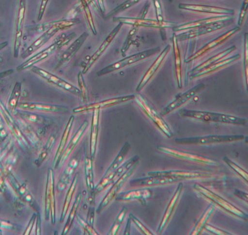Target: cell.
<instances>
[{
  "mask_svg": "<svg viewBox=\"0 0 248 235\" xmlns=\"http://www.w3.org/2000/svg\"><path fill=\"white\" fill-rule=\"evenodd\" d=\"M179 113L183 117L198 119L205 122H215L245 126L246 119L234 116L204 111L181 109Z\"/></svg>",
  "mask_w": 248,
  "mask_h": 235,
  "instance_id": "cell-1",
  "label": "cell"
},
{
  "mask_svg": "<svg viewBox=\"0 0 248 235\" xmlns=\"http://www.w3.org/2000/svg\"><path fill=\"white\" fill-rule=\"evenodd\" d=\"M79 19H70L55 21L54 25L46 30L42 35L31 44L21 54L22 59L30 56L52 37L59 30L68 29L76 24H79Z\"/></svg>",
  "mask_w": 248,
  "mask_h": 235,
  "instance_id": "cell-2",
  "label": "cell"
},
{
  "mask_svg": "<svg viewBox=\"0 0 248 235\" xmlns=\"http://www.w3.org/2000/svg\"><path fill=\"white\" fill-rule=\"evenodd\" d=\"M74 36L75 34L74 33L70 34L67 37L64 35L63 36L62 34L59 39L54 44L33 55L24 62L19 65L16 68V71L20 72L32 67L33 65L46 59L62 46L67 44Z\"/></svg>",
  "mask_w": 248,
  "mask_h": 235,
  "instance_id": "cell-3",
  "label": "cell"
},
{
  "mask_svg": "<svg viewBox=\"0 0 248 235\" xmlns=\"http://www.w3.org/2000/svg\"><path fill=\"white\" fill-rule=\"evenodd\" d=\"M160 50L159 47H157L138 53L131 55L114 62L97 73L98 76L110 73L119 70L125 66L135 63L157 53Z\"/></svg>",
  "mask_w": 248,
  "mask_h": 235,
  "instance_id": "cell-4",
  "label": "cell"
},
{
  "mask_svg": "<svg viewBox=\"0 0 248 235\" xmlns=\"http://www.w3.org/2000/svg\"><path fill=\"white\" fill-rule=\"evenodd\" d=\"M193 188L200 194L212 201L228 212L246 221L248 220V216L247 214L203 186L198 184H195Z\"/></svg>",
  "mask_w": 248,
  "mask_h": 235,
  "instance_id": "cell-5",
  "label": "cell"
},
{
  "mask_svg": "<svg viewBox=\"0 0 248 235\" xmlns=\"http://www.w3.org/2000/svg\"><path fill=\"white\" fill-rule=\"evenodd\" d=\"M245 139L243 135H209L202 137H188L176 139L175 143L179 145H208L229 143Z\"/></svg>",
  "mask_w": 248,
  "mask_h": 235,
  "instance_id": "cell-6",
  "label": "cell"
},
{
  "mask_svg": "<svg viewBox=\"0 0 248 235\" xmlns=\"http://www.w3.org/2000/svg\"><path fill=\"white\" fill-rule=\"evenodd\" d=\"M137 103L152 122L169 138L173 136V133L162 117L147 102L141 95H135Z\"/></svg>",
  "mask_w": 248,
  "mask_h": 235,
  "instance_id": "cell-7",
  "label": "cell"
},
{
  "mask_svg": "<svg viewBox=\"0 0 248 235\" xmlns=\"http://www.w3.org/2000/svg\"><path fill=\"white\" fill-rule=\"evenodd\" d=\"M233 23V20H222L188 29V31L176 35L178 42L192 39L200 36L227 27Z\"/></svg>",
  "mask_w": 248,
  "mask_h": 235,
  "instance_id": "cell-8",
  "label": "cell"
},
{
  "mask_svg": "<svg viewBox=\"0 0 248 235\" xmlns=\"http://www.w3.org/2000/svg\"><path fill=\"white\" fill-rule=\"evenodd\" d=\"M139 164V161L136 162L132 167L124 172L118 179L108 192L104 198L99 204L96 212L100 214L117 195L119 191L123 187L128 179L131 176Z\"/></svg>",
  "mask_w": 248,
  "mask_h": 235,
  "instance_id": "cell-9",
  "label": "cell"
},
{
  "mask_svg": "<svg viewBox=\"0 0 248 235\" xmlns=\"http://www.w3.org/2000/svg\"><path fill=\"white\" fill-rule=\"evenodd\" d=\"M113 22L133 25L136 27H143L156 29H169L176 26L174 22L168 21H159L157 20L145 19L144 18H132L114 17Z\"/></svg>",
  "mask_w": 248,
  "mask_h": 235,
  "instance_id": "cell-10",
  "label": "cell"
},
{
  "mask_svg": "<svg viewBox=\"0 0 248 235\" xmlns=\"http://www.w3.org/2000/svg\"><path fill=\"white\" fill-rule=\"evenodd\" d=\"M157 149L177 158L202 164L203 165L218 166L219 163L209 158L186 152L181 151L164 146H158Z\"/></svg>",
  "mask_w": 248,
  "mask_h": 235,
  "instance_id": "cell-11",
  "label": "cell"
},
{
  "mask_svg": "<svg viewBox=\"0 0 248 235\" xmlns=\"http://www.w3.org/2000/svg\"><path fill=\"white\" fill-rule=\"evenodd\" d=\"M31 71L47 82L75 95L81 97L80 92L77 88L60 77L36 66H32L31 68Z\"/></svg>",
  "mask_w": 248,
  "mask_h": 235,
  "instance_id": "cell-12",
  "label": "cell"
},
{
  "mask_svg": "<svg viewBox=\"0 0 248 235\" xmlns=\"http://www.w3.org/2000/svg\"><path fill=\"white\" fill-rule=\"evenodd\" d=\"M205 85L200 83L176 97V99L167 105L160 112V114L163 117L181 107L194 97L200 91L204 88Z\"/></svg>",
  "mask_w": 248,
  "mask_h": 235,
  "instance_id": "cell-13",
  "label": "cell"
},
{
  "mask_svg": "<svg viewBox=\"0 0 248 235\" xmlns=\"http://www.w3.org/2000/svg\"><path fill=\"white\" fill-rule=\"evenodd\" d=\"M139 160V156L135 155L128 160L122 166L119 167L116 170L111 173L108 176L106 177H102L94 189V195L104 190L110 183L115 182L124 172L130 169Z\"/></svg>",
  "mask_w": 248,
  "mask_h": 235,
  "instance_id": "cell-14",
  "label": "cell"
},
{
  "mask_svg": "<svg viewBox=\"0 0 248 235\" xmlns=\"http://www.w3.org/2000/svg\"><path fill=\"white\" fill-rule=\"evenodd\" d=\"M148 174L149 176H151L172 177L181 180L186 179L210 178L213 176L209 172L179 170L150 172Z\"/></svg>",
  "mask_w": 248,
  "mask_h": 235,
  "instance_id": "cell-15",
  "label": "cell"
},
{
  "mask_svg": "<svg viewBox=\"0 0 248 235\" xmlns=\"http://www.w3.org/2000/svg\"><path fill=\"white\" fill-rule=\"evenodd\" d=\"M135 98V95H130L108 99L102 101L101 102H98L76 107L73 110V112L74 113L78 114L88 112L89 111H93L96 109L100 110L102 108L113 106L132 100L134 99Z\"/></svg>",
  "mask_w": 248,
  "mask_h": 235,
  "instance_id": "cell-16",
  "label": "cell"
},
{
  "mask_svg": "<svg viewBox=\"0 0 248 235\" xmlns=\"http://www.w3.org/2000/svg\"><path fill=\"white\" fill-rule=\"evenodd\" d=\"M26 14V0H20L16 20V30L14 37V56H18L22 38L23 36V25Z\"/></svg>",
  "mask_w": 248,
  "mask_h": 235,
  "instance_id": "cell-17",
  "label": "cell"
},
{
  "mask_svg": "<svg viewBox=\"0 0 248 235\" xmlns=\"http://www.w3.org/2000/svg\"><path fill=\"white\" fill-rule=\"evenodd\" d=\"M240 29V27H235L229 30L226 33L223 34L221 36L216 38L215 39L210 42L209 43L203 46L202 48L200 49L196 52L187 58L186 60V62L188 63L194 60L199 58L210 50L224 43L234 34H235L236 32L239 31Z\"/></svg>",
  "mask_w": 248,
  "mask_h": 235,
  "instance_id": "cell-18",
  "label": "cell"
},
{
  "mask_svg": "<svg viewBox=\"0 0 248 235\" xmlns=\"http://www.w3.org/2000/svg\"><path fill=\"white\" fill-rule=\"evenodd\" d=\"M170 45H167L147 70L136 89L137 92L140 91L150 79L154 76L156 71L162 64L170 50Z\"/></svg>",
  "mask_w": 248,
  "mask_h": 235,
  "instance_id": "cell-19",
  "label": "cell"
},
{
  "mask_svg": "<svg viewBox=\"0 0 248 235\" xmlns=\"http://www.w3.org/2000/svg\"><path fill=\"white\" fill-rule=\"evenodd\" d=\"M178 8L195 12L223 15H233L234 13V11L232 9L200 4L180 3Z\"/></svg>",
  "mask_w": 248,
  "mask_h": 235,
  "instance_id": "cell-20",
  "label": "cell"
},
{
  "mask_svg": "<svg viewBox=\"0 0 248 235\" xmlns=\"http://www.w3.org/2000/svg\"><path fill=\"white\" fill-rule=\"evenodd\" d=\"M181 180L177 178L166 177L151 176L131 180L130 185L132 187H150L164 185L176 183Z\"/></svg>",
  "mask_w": 248,
  "mask_h": 235,
  "instance_id": "cell-21",
  "label": "cell"
},
{
  "mask_svg": "<svg viewBox=\"0 0 248 235\" xmlns=\"http://www.w3.org/2000/svg\"><path fill=\"white\" fill-rule=\"evenodd\" d=\"M123 24L119 23L117 26L112 30L99 47L96 51L91 57L83 69L82 74L86 73L93 63L98 59L103 53L106 50L109 44L111 43L117 33L119 32Z\"/></svg>",
  "mask_w": 248,
  "mask_h": 235,
  "instance_id": "cell-22",
  "label": "cell"
},
{
  "mask_svg": "<svg viewBox=\"0 0 248 235\" xmlns=\"http://www.w3.org/2000/svg\"><path fill=\"white\" fill-rule=\"evenodd\" d=\"M235 16L233 15H223L201 19L191 22L185 23L172 28L174 31L188 30L192 29L203 26L210 23L222 20H233Z\"/></svg>",
  "mask_w": 248,
  "mask_h": 235,
  "instance_id": "cell-23",
  "label": "cell"
},
{
  "mask_svg": "<svg viewBox=\"0 0 248 235\" xmlns=\"http://www.w3.org/2000/svg\"><path fill=\"white\" fill-rule=\"evenodd\" d=\"M17 107L22 110L46 112H64L67 111V107L61 105L37 103H20Z\"/></svg>",
  "mask_w": 248,
  "mask_h": 235,
  "instance_id": "cell-24",
  "label": "cell"
},
{
  "mask_svg": "<svg viewBox=\"0 0 248 235\" xmlns=\"http://www.w3.org/2000/svg\"><path fill=\"white\" fill-rule=\"evenodd\" d=\"M183 184L180 182L176 189L173 196L172 197L167 208L164 215L161 221L157 230V233L160 234L163 231L169 221L174 210L178 203L179 198L183 190Z\"/></svg>",
  "mask_w": 248,
  "mask_h": 235,
  "instance_id": "cell-25",
  "label": "cell"
},
{
  "mask_svg": "<svg viewBox=\"0 0 248 235\" xmlns=\"http://www.w3.org/2000/svg\"><path fill=\"white\" fill-rule=\"evenodd\" d=\"M88 126V122L87 120L84 121L71 139L67 147L64 150V152H62L61 157L57 162V165L59 168H61L62 166L77 145Z\"/></svg>",
  "mask_w": 248,
  "mask_h": 235,
  "instance_id": "cell-26",
  "label": "cell"
},
{
  "mask_svg": "<svg viewBox=\"0 0 248 235\" xmlns=\"http://www.w3.org/2000/svg\"><path fill=\"white\" fill-rule=\"evenodd\" d=\"M151 195V192L148 189H139L124 191L116 196L115 200L121 202L138 200L142 205L145 204V199Z\"/></svg>",
  "mask_w": 248,
  "mask_h": 235,
  "instance_id": "cell-27",
  "label": "cell"
},
{
  "mask_svg": "<svg viewBox=\"0 0 248 235\" xmlns=\"http://www.w3.org/2000/svg\"><path fill=\"white\" fill-rule=\"evenodd\" d=\"M88 36L85 32L78 37L62 54L57 66L60 68L68 62L81 47Z\"/></svg>",
  "mask_w": 248,
  "mask_h": 235,
  "instance_id": "cell-28",
  "label": "cell"
},
{
  "mask_svg": "<svg viewBox=\"0 0 248 235\" xmlns=\"http://www.w3.org/2000/svg\"><path fill=\"white\" fill-rule=\"evenodd\" d=\"M240 57V55L237 54L229 58L222 59L199 72L191 74L190 78L193 79L211 73L237 60Z\"/></svg>",
  "mask_w": 248,
  "mask_h": 235,
  "instance_id": "cell-29",
  "label": "cell"
},
{
  "mask_svg": "<svg viewBox=\"0 0 248 235\" xmlns=\"http://www.w3.org/2000/svg\"><path fill=\"white\" fill-rule=\"evenodd\" d=\"M172 46L174 59L175 74L177 87L182 88V68L181 54L175 34L172 37Z\"/></svg>",
  "mask_w": 248,
  "mask_h": 235,
  "instance_id": "cell-30",
  "label": "cell"
},
{
  "mask_svg": "<svg viewBox=\"0 0 248 235\" xmlns=\"http://www.w3.org/2000/svg\"><path fill=\"white\" fill-rule=\"evenodd\" d=\"M100 110L93 111L92 120L90 133V153L91 158H94L98 138Z\"/></svg>",
  "mask_w": 248,
  "mask_h": 235,
  "instance_id": "cell-31",
  "label": "cell"
},
{
  "mask_svg": "<svg viewBox=\"0 0 248 235\" xmlns=\"http://www.w3.org/2000/svg\"><path fill=\"white\" fill-rule=\"evenodd\" d=\"M215 210V206L213 204L208 206L191 232L190 235H198L202 233L213 214Z\"/></svg>",
  "mask_w": 248,
  "mask_h": 235,
  "instance_id": "cell-32",
  "label": "cell"
},
{
  "mask_svg": "<svg viewBox=\"0 0 248 235\" xmlns=\"http://www.w3.org/2000/svg\"><path fill=\"white\" fill-rule=\"evenodd\" d=\"M236 49L235 45H232L227 48L225 50L215 55L214 56L208 59L202 63L194 68L191 71V74L199 72L207 67L213 64L214 63L222 60L229 54L234 51Z\"/></svg>",
  "mask_w": 248,
  "mask_h": 235,
  "instance_id": "cell-33",
  "label": "cell"
},
{
  "mask_svg": "<svg viewBox=\"0 0 248 235\" xmlns=\"http://www.w3.org/2000/svg\"><path fill=\"white\" fill-rule=\"evenodd\" d=\"M92 160L86 155L85 157V173L86 185L88 190L89 198L92 200L93 195L94 194V185L93 182V171Z\"/></svg>",
  "mask_w": 248,
  "mask_h": 235,
  "instance_id": "cell-34",
  "label": "cell"
},
{
  "mask_svg": "<svg viewBox=\"0 0 248 235\" xmlns=\"http://www.w3.org/2000/svg\"><path fill=\"white\" fill-rule=\"evenodd\" d=\"M130 149V145L128 142H126L102 177H107L119 167L120 165L126 156Z\"/></svg>",
  "mask_w": 248,
  "mask_h": 235,
  "instance_id": "cell-35",
  "label": "cell"
},
{
  "mask_svg": "<svg viewBox=\"0 0 248 235\" xmlns=\"http://www.w3.org/2000/svg\"><path fill=\"white\" fill-rule=\"evenodd\" d=\"M74 120V117L73 116H71L70 118L67 123V125L65 127V129L63 133L62 137L61 138V142L59 145L58 149L57 150V152L55 157V159H54V162H53L54 166L56 165L57 163L58 162L60 159V157H61V156L62 155V154L63 152V150L65 147L66 143L67 142V139L68 138L70 131L71 128L72 127Z\"/></svg>",
  "mask_w": 248,
  "mask_h": 235,
  "instance_id": "cell-36",
  "label": "cell"
},
{
  "mask_svg": "<svg viewBox=\"0 0 248 235\" xmlns=\"http://www.w3.org/2000/svg\"><path fill=\"white\" fill-rule=\"evenodd\" d=\"M78 178V174L76 173L74 176L71 185L67 191L64 205L62 208V213L60 219V222L62 223L63 221L64 218L66 215L67 210L69 208L71 199L72 198Z\"/></svg>",
  "mask_w": 248,
  "mask_h": 235,
  "instance_id": "cell-37",
  "label": "cell"
},
{
  "mask_svg": "<svg viewBox=\"0 0 248 235\" xmlns=\"http://www.w3.org/2000/svg\"><path fill=\"white\" fill-rule=\"evenodd\" d=\"M21 89V83L16 82L14 85L8 100V110L10 112H15L20 96Z\"/></svg>",
  "mask_w": 248,
  "mask_h": 235,
  "instance_id": "cell-38",
  "label": "cell"
},
{
  "mask_svg": "<svg viewBox=\"0 0 248 235\" xmlns=\"http://www.w3.org/2000/svg\"><path fill=\"white\" fill-rule=\"evenodd\" d=\"M78 162L75 159H73L71 160L58 183V189L59 190L62 191L65 188L68 182V179L73 173L74 169L76 168Z\"/></svg>",
  "mask_w": 248,
  "mask_h": 235,
  "instance_id": "cell-39",
  "label": "cell"
},
{
  "mask_svg": "<svg viewBox=\"0 0 248 235\" xmlns=\"http://www.w3.org/2000/svg\"><path fill=\"white\" fill-rule=\"evenodd\" d=\"M81 198V194L80 192L78 193V194L75 201L74 203V204L73 205L72 208L71 210V211L70 212V214L69 215V216L68 217L67 220L66 221V222L65 223V225L64 227V229L62 232V235H66L67 233L70 230L74 219L75 218V216L78 210V206H79V204L80 203V200Z\"/></svg>",
  "mask_w": 248,
  "mask_h": 235,
  "instance_id": "cell-40",
  "label": "cell"
},
{
  "mask_svg": "<svg viewBox=\"0 0 248 235\" xmlns=\"http://www.w3.org/2000/svg\"><path fill=\"white\" fill-rule=\"evenodd\" d=\"M47 188V212L49 204L51 206L52 210V222L54 224L55 222V207H54V197L53 192V175L52 171H50L49 174L48 184Z\"/></svg>",
  "mask_w": 248,
  "mask_h": 235,
  "instance_id": "cell-41",
  "label": "cell"
},
{
  "mask_svg": "<svg viewBox=\"0 0 248 235\" xmlns=\"http://www.w3.org/2000/svg\"><path fill=\"white\" fill-rule=\"evenodd\" d=\"M127 209L124 207L116 218L112 226L109 231L108 235H116L118 234L127 213Z\"/></svg>",
  "mask_w": 248,
  "mask_h": 235,
  "instance_id": "cell-42",
  "label": "cell"
},
{
  "mask_svg": "<svg viewBox=\"0 0 248 235\" xmlns=\"http://www.w3.org/2000/svg\"><path fill=\"white\" fill-rule=\"evenodd\" d=\"M141 0H127L124 2L115 9L112 10L110 12L108 13L105 16V19L107 20L110 17L116 15L119 13L124 11L125 10L130 8L134 4L137 3Z\"/></svg>",
  "mask_w": 248,
  "mask_h": 235,
  "instance_id": "cell-43",
  "label": "cell"
},
{
  "mask_svg": "<svg viewBox=\"0 0 248 235\" xmlns=\"http://www.w3.org/2000/svg\"><path fill=\"white\" fill-rule=\"evenodd\" d=\"M224 162L229 165L236 173L240 176L246 181L248 182V173L244 169L241 168L238 165L235 164L227 157H224L223 159Z\"/></svg>",
  "mask_w": 248,
  "mask_h": 235,
  "instance_id": "cell-44",
  "label": "cell"
},
{
  "mask_svg": "<svg viewBox=\"0 0 248 235\" xmlns=\"http://www.w3.org/2000/svg\"><path fill=\"white\" fill-rule=\"evenodd\" d=\"M81 5L83 7V9L85 12V14L88 20V24L93 33V34L95 35L96 34V29L93 24L92 14L91 13L90 10L88 6V3L87 2L86 0H80Z\"/></svg>",
  "mask_w": 248,
  "mask_h": 235,
  "instance_id": "cell-45",
  "label": "cell"
},
{
  "mask_svg": "<svg viewBox=\"0 0 248 235\" xmlns=\"http://www.w3.org/2000/svg\"><path fill=\"white\" fill-rule=\"evenodd\" d=\"M78 82L81 97L82 98L83 101L86 103L88 101V91L83 77V74L81 72H79L78 74Z\"/></svg>",
  "mask_w": 248,
  "mask_h": 235,
  "instance_id": "cell-46",
  "label": "cell"
},
{
  "mask_svg": "<svg viewBox=\"0 0 248 235\" xmlns=\"http://www.w3.org/2000/svg\"><path fill=\"white\" fill-rule=\"evenodd\" d=\"M244 67L247 88L248 74V34L247 33L244 34Z\"/></svg>",
  "mask_w": 248,
  "mask_h": 235,
  "instance_id": "cell-47",
  "label": "cell"
},
{
  "mask_svg": "<svg viewBox=\"0 0 248 235\" xmlns=\"http://www.w3.org/2000/svg\"><path fill=\"white\" fill-rule=\"evenodd\" d=\"M129 218L132 221L137 227L140 230V231L145 235H152L153 234L133 214L129 215Z\"/></svg>",
  "mask_w": 248,
  "mask_h": 235,
  "instance_id": "cell-48",
  "label": "cell"
},
{
  "mask_svg": "<svg viewBox=\"0 0 248 235\" xmlns=\"http://www.w3.org/2000/svg\"><path fill=\"white\" fill-rule=\"evenodd\" d=\"M77 221L79 225L83 228L84 231L88 233V235H98V234L97 232L93 229L91 225H90L89 223L83 220L81 217L79 216H77Z\"/></svg>",
  "mask_w": 248,
  "mask_h": 235,
  "instance_id": "cell-49",
  "label": "cell"
},
{
  "mask_svg": "<svg viewBox=\"0 0 248 235\" xmlns=\"http://www.w3.org/2000/svg\"><path fill=\"white\" fill-rule=\"evenodd\" d=\"M248 7V0H244L239 15L238 24L242 26L245 19Z\"/></svg>",
  "mask_w": 248,
  "mask_h": 235,
  "instance_id": "cell-50",
  "label": "cell"
},
{
  "mask_svg": "<svg viewBox=\"0 0 248 235\" xmlns=\"http://www.w3.org/2000/svg\"><path fill=\"white\" fill-rule=\"evenodd\" d=\"M135 28H133L129 32L127 39L124 43L123 48L122 49V52L123 53H124L128 49L130 44L131 43L132 38L135 35L136 32L138 31V27L134 26Z\"/></svg>",
  "mask_w": 248,
  "mask_h": 235,
  "instance_id": "cell-51",
  "label": "cell"
},
{
  "mask_svg": "<svg viewBox=\"0 0 248 235\" xmlns=\"http://www.w3.org/2000/svg\"><path fill=\"white\" fill-rule=\"evenodd\" d=\"M155 8L157 20L162 21L164 20L162 10L159 0H153Z\"/></svg>",
  "mask_w": 248,
  "mask_h": 235,
  "instance_id": "cell-52",
  "label": "cell"
},
{
  "mask_svg": "<svg viewBox=\"0 0 248 235\" xmlns=\"http://www.w3.org/2000/svg\"><path fill=\"white\" fill-rule=\"evenodd\" d=\"M204 229L207 230L208 231L212 233L219 235H231L229 233L225 232V231L222 230L218 228H216L209 224H206L204 227Z\"/></svg>",
  "mask_w": 248,
  "mask_h": 235,
  "instance_id": "cell-53",
  "label": "cell"
},
{
  "mask_svg": "<svg viewBox=\"0 0 248 235\" xmlns=\"http://www.w3.org/2000/svg\"><path fill=\"white\" fill-rule=\"evenodd\" d=\"M48 1V0H42L37 18L38 21H40L42 18Z\"/></svg>",
  "mask_w": 248,
  "mask_h": 235,
  "instance_id": "cell-54",
  "label": "cell"
},
{
  "mask_svg": "<svg viewBox=\"0 0 248 235\" xmlns=\"http://www.w3.org/2000/svg\"><path fill=\"white\" fill-rule=\"evenodd\" d=\"M234 194L246 202H248V194L247 193L236 189L234 192Z\"/></svg>",
  "mask_w": 248,
  "mask_h": 235,
  "instance_id": "cell-55",
  "label": "cell"
},
{
  "mask_svg": "<svg viewBox=\"0 0 248 235\" xmlns=\"http://www.w3.org/2000/svg\"><path fill=\"white\" fill-rule=\"evenodd\" d=\"M94 209L93 208H90L87 218L89 223L92 226L93 225L94 220Z\"/></svg>",
  "mask_w": 248,
  "mask_h": 235,
  "instance_id": "cell-56",
  "label": "cell"
},
{
  "mask_svg": "<svg viewBox=\"0 0 248 235\" xmlns=\"http://www.w3.org/2000/svg\"><path fill=\"white\" fill-rule=\"evenodd\" d=\"M13 72L14 71L12 69H10L0 73V79L10 75L12 74Z\"/></svg>",
  "mask_w": 248,
  "mask_h": 235,
  "instance_id": "cell-57",
  "label": "cell"
},
{
  "mask_svg": "<svg viewBox=\"0 0 248 235\" xmlns=\"http://www.w3.org/2000/svg\"><path fill=\"white\" fill-rule=\"evenodd\" d=\"M130 223H131V220L129 218L128 219L127 224L125 227L124 233V235H128L130 234Z\"/></svg>",
  "mask_w": 248,
  "mask_h": 235,
  "instance_id": "cell-58",
  "label": "cell"
},
{
  "mask_svg": "<svg viewBox=\"0 0 248 235\" xmlns=\"http://www.w3.org/2000/svg\"><path fill=\"white\" fill-rule=\"evenodd\" d=\"M99 8L102 12L104 13L105 12V6L103 0H97Z\"/></svg>",
  "mask_w": 248,
  "mask_h": 235,
  "instance_id": "cell-59",
  "label": "cell"
},
{
  "mask_svg": "<svg viewBox=\"0 0 248 235\" xmlns=\"http://www.w3.org/2000/svg\"><path fill=\"white\" fill-rule=\"evenodd\" d=\"M8 45L7 42H4L0 44V51Z\"/></svg>",
  "mask_w": 248,
  "mask_h": 235,
  "instance_id": "cell-60",
  "label": "cell"
},
{
  "mask_svg": "<svg viewBox=\"0 0 248 235\" xmlns=\"http://www.w3.org/2000/svg\"></svg>",
  "mask_w": 248,
  "mask_h": 235,
  "instance_id": "cell-61",
  "label": "cell"
}]
</instances>
